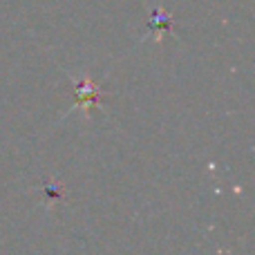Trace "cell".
Here are the masks:
<instances>
[{"label":"cell","instance_id":"cell-1","mask_svg":"<svg viewBox=\"0 0 255 255\" xmlns=\"http://www.w3.org/2000/svg\"><path fill=\"white\" fill-rule=\"evenodd\" d=\"M97 94H99V88L94 83L76 85V99H79L83 106H97Z\"/></svg>","mask_w":255,"mask_h":255}]
</instances>
